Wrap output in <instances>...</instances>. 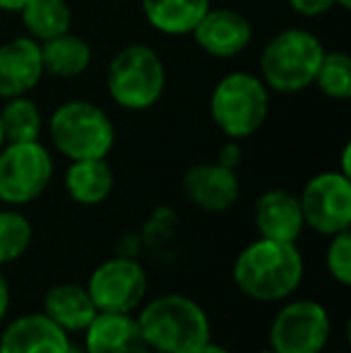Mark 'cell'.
I'll use <instances>...</instances> for the list:
<instances>
[{"label":"cell","instance_id":"9","mask_svg":"<svg viewBox=\"0 0 351 353\" xmlns=\"http://www.w3.org/2000/svg\"><path fill=\"white\" fill-rule=\"evenodd\" d=\"M305 226L320 236L349 231L351 226V181L337 171L318 173L305 183L299 197Z\"/></svg>","mask_w":351,"mask_h":353},{"label":"cell","instance_id":"10","mask_svg":"<svg viewBox=\"0 0 351 353\" xmlns=\"http://www.w3.org/2000/svg\"><path fill=\"white\" fill-rule=\"evenodd\" d=\"M97 312H132L147 293V274L135 257H111L92 272L87 283Z\"/></svg>","mask_w":351,"mask_h":353},{"label":"cell","instance_id":"7","mask_svg":"<svg viewBox=\"0 0 351 353\" xmlns=\"http://www.w3.org/2000/svg\"><path fill=\"white\" fill-rule=\"evenodd\" d=\"M53 159L41 142H8L0 149V202L29 205L48 188Z\"/></svg>","mask_w":351,"mask_h":353},{"label":"cell","instance_id":"25","mask_svg":"<svg viewBox=\"0 0 351 353\" xmlns=\"http://www.w3.org/2000/svg\"><path fill=\"white\" fill-rule=\"evenodd\" d=\"M330 238H332V243H330L328 255H325L328 272L332 274L334 281H339L342 286H349L351 283V233L342 231Z\"/></svg>","mask_w":351,"mask_h":353},{"label":"cell","instance_id":"12","mask_svg":"<svg viewBox=\"0 0 351 353\" xmlns=\"http://www.w3.org/2000/svg\"><path fill=\"white\" fill-rule=\"evenodd\" d=\"M183 192L197 210L221 214L236 205L241 195V183L236 171L221 163H197L183 178Z\"/></svg>","mask_w":351,"mask_h":353},{"label":"cell","instance_id":"14","mask_svg":"<svg viewBox=\"0 0 351 353\" xmlns=\"http://www.w3.org/2000/svg\"><path fill=\"white\" fill-rule=\"evenodd\" d=\"M41 77V43L32 37H17L0 46V97H24Z\"/></svg>","mask_w":351,"mask_h":353},{"label":"cell","instance_id":"28","mask_svg":"<svg viewBox=\"0 0 351 353\" xmlns=\"http://www.w3.org/2000/svg\"><path fill=\"white\" fill-rule=\"evenodd\" d=\"M241 159H243V152H241L239 142L231 140V142H226L224 147L219 149V159H217V163H221V166L236 171V168H239V163H241Z\"/></svg>","mask_w":351,"mask_h":353},{"label":"cell","instance_id":"36","mask_svg":"<svg viewBox=\"0 0 351 353\" xmlns=\"http://www.w3.org/2000/svg\"><path fill=\"white\" fill-rule=\"evenodd\" d=\"M332 353H344V351H332Z\"/></svg>","mask_w":351,"mask_h":353},{"label":"cell","instance_id":"5","mask_svg":"<svg viewBox=\"0 0 351 353\" xmlns=\"http://www.w3.org/2000/svg\"><path fill=\"white\" fill-rule=\"evenodd\" d=\"M48 135L70 161L106 159L116 142V128L101 106L92 101H68L53 111Z\"/></svg>","mask_w":351,"mask_h":353},{"label":"cell","instance_id":"21","mask_svg":"<svg viewBox=\"0 0 351 353\" xmlns=\"http://www.w3.org/2000/svg\"><path fill=\"white\" fill-rule=\"evenodd\" d=\"M19 14L29 37L39 43L70 32L72 24V10L68 0H27Z\"/></svg>","mask_w":351,"mask_h":353},{"label":"cell","instance_id":"33","mask_svg":"<svg viewBox=\"0 0 351 353\" xmlns=\"http://www.w3.org/2000/svg\"><path fill=\"white\" fill-rule=\"evenodd\" d=\"M5 144V132H3V123H0V149H3Z\"/></svg>","mask_w":351,"mask_h":353},{"label":"cell","instance_id":"13","mask_svg":"<svg viewBox=\"0 0 351 353\" xmlns=\"http://www.w3.org/2000/svg\"><path fill=\"white\" fill-rule=\"evenodd\" d=\"M70 336L46 312H29L12 320L0 334V353H68Z\"/></svg>","mask_w":351,"mask_h":353},{"label":"cell","instance_id":"23","mask_svg":"<svg viewBox=\"0 0 351 353\" xmlns=\"http://www.w3.org/2000/svg\"><path fill=\"white\" fill-rule=\"evenodd\" d=\"M32 223L14 210L0 212V267L19 260L32 245Z\"/></svg>","mask_w":351,"mask_h":353},{"label":"cell","instance_id":"34","mask_svg":"<svg viewBox=\"0 0 351 353\" xmlns=\"http://www.w3.org/2000/svg\"><path fill=\"white\" fill-rule=\"evenodd\" d=\"M68 353H87V351H82V349H75V346H70V351Z\"/></svg>","mask_w":351,"mask_h":353},{"label":"cell","instance_id":"11","mask_svg":"<svg viewBox=\"0 0 351 353\" xmlns=\"http://www.w3.org/2000/svg\"><path fill=\"white\" fill-rule=\"evenodd\" d=\"M192 39L205 53L214 58H234L250 46L253 27L248 17L229 8L207 10L197 27L192 29Z\"/></svg>","mask_w":351,"mask_h":353},{"label":"cell","instance_id":"20","mask_svg":"<svg viewBox=\"0 0 351 353\" xmlns=\"http://www.w3.org/2000/svg\"><path fill=\"white\" fill-rule=\"evenodd\" d=\"M92 63V48L82 37L66 32L41 41V65L43 72L58 79H72L82 74Z\"/></svg>","mask_w":351,"mask_h":353},{"label":"cell","instance_id":"1","mask_svg":"<svg viewBox=\"0 0 351 353\" xmlns=\"http://www.w3.org/2000/svg\"><path fill=\"white\" fill-rule=\"evenodd\" d=\"M303 279V257L294 243L258 238L234 262V281L243 296L258 303L289 298Z\"/></svg>","mask_w":351,"mask_h":353},{"label":"cell","instance_id":"15","mask_svg":"<svg viewBox=\"0 0 351 353\" xmlns=\"http://www.w3.org/2000/svg\"><path fill=\"white\" fill-rule=\"evenodd\" d=\"M87 353H150L132 312H97L85 330Z\"/></svg>","mask_w":351,"mask_h":353},{"label":"cell","instance_id":"22","mask_svg":"<svg viewBox=\"0 0 351 353\" xmlns=\"http://www.w3.org/2000/svg\"><path fill=\"white\" fill-rule=\"evenodd\" d=\"M0 123H3L5 142H37L41 135V113L39 106L24 97H12L0 108Z\"/></svg>","mask_w":351,"mask_h":353},{"label":"cell","instance_id":"24","mask_svg":"<svg viewBox=\"0 0 351 353\" xmlns=\"http://www.w3.org/2000/svg\"><path fill=\"white\" fill-rule=\"evenodd\" d=\"M318 89L330 99H337V101H344V99L351 97V58L344 51H325L323 61H320V68L315 72V82Z\"/></svg>","mask_w":351,"mask_h":353},{"label":"cell","instance_id":"32","mask_svg":"<svg viewBox=\"0 0 351 353\" xmlns=\"http://www.w3.org/2000/svg\"><path fill=\"white\" fill-rule=\"evenodd\" d=\"M334 3H337L339 8H344V10H349V8H351V0H334Z\"/></svg>","mask_w":351,"mask_h":353},{"label":"cell","instance_id":"3","mask_svg":"<svg viewBox=\"0 0 351 353\" xmlns=\"http://www.w3.org/2000/svg\"><path fill=\"white\" fill-rule=\"evenodd\" d=\"M325 48L315 34L305 29H284L272 37L260 56V72L267 89L281 94L303 92L315 82V72Z\"/></svg>","mask_w":351,"mask_h":353},{"label":"cell","instance_id":"29","mask_svg":"<svg viewBox=\"0 0 351 353\" xmlns=\"http://www.w3.org/2000/svg\"><path fill=\"white\" fill-rule=\"evenodd\" d=\"M8 307H10V286H8L5 274L0 272V322H3L5 315H8Z\"/></svg>","mask_w":351,"mask_h":353},{"label":"cell","instance_id":"37","mask_svg":"<svg viewBox=\"0 0 351 353\" xmlns=\"http://www.w3.org/2000/svg\"><path fill=\"white\" fill-rule=\"evenodd\" d=\"M150 353H159V351H150Z\"/></svg>","mask_w":351,"mask_h":353},{"label":"cell","instance_id":"31","mask_svg":"<svg viewBox=\"0 0 351 353\" xmlns=\"http://www.w3.org/2000/svg\"><path fill=\"white\" fill-rule=\"evenodd\" d=\"M195 353H231V351H229V349H224V346H219V344H214V341L210 339L207 344H202Z\"/></svg>","mask_w":351,"mask_h":353},{"label":"cell","instance_id":"30","mask_svg":"<svg viewBox=\"0 0 351 353\" xmlns=\"http://www.w3.org/2000/svg\"><path fill=\"white\" fill-rule=\"evenodd\" d=\"M27 5V0H0V10L3 12H19Z\"/></svg>","mask_w":351,"mask_h":353},{"label":"cell","instance_id":"18","mask_svg":"<svg viewBox=\"0 0 351 353\" xmlns=\"http://www.w3.org/2000/svg\"><path fill=\"white\" fill-rule=\"evenodd\" d=\"M207 10H210V0H142V12L147 22L157 32L169 37L192 34Z\"/></svg>","mask_w":351,"mask_h":353},{"label":"cell","instance_id":"6","mask_svg":"<svg viewBox=\"0 0 351 353\" xmlns=\"http://www.w3.org/2000/svg\"><path fill=\"white\" fill-rule=\"evenodd\" d=\"M166 87V70L159 53L142 43L126 46L113 56L106 72V89L111 99L128 111H147L161 99Z\"/></svg>","mask_w":351,"mask_h":353},{"label":"cell","instance_id":"16","mask_svg":"<svg viewBox=\"0 0 351 353\" xmlns=\"http://www.w3.org/2000/svg\"><path fill=\"white\" fill-rule=\"evenodd\" d=\"M255 226L260 231V238L294 243L305 226L299 197L279 188L263 192L255 202Z\"/></svg>","mask_w":351,"mask_h":353},{"label":"cell","instance_id":"19","mask_svg":"<svg viewBox=\"0 0 351 353\" xmlns=\"http://www.w3.org/2000/svg\"><path fill=\"white\" fill-rule=\"evenodd\" d=\"M66 190L77 205H101L113 190V171L106 159H80L66 173Z\"/></svg>","mask_w":351,"mask_h":353},{"label":"cell","instance_id":"35","mask_svg":"<svg viewBox=\"0 0 351 353\" xmlns=\"http://www.w3.org/2000/svg\"><path fill=\"white\" fill-rule=\"evenodd\" d=\"M258 353H277V351H272V349H263V351H258Z\"/></svg>","mask_w":351,"mask_h":353},{"label":"cell","instance_id":"17","mask_svg":"<svg viewBox=\"0 0 351 353\" xmlns=\"http://www.w3.org/2000/svg\"><path fill=\"white\" fill-rule=\"evenodd\" d=\"M43 312L70 334V332L87 330V325L97 315V307H94L92 298H89L87 286L63 281L46 291V296H43Z\"/></svg>","mask_w":351,"mask_h":353},{"label":"cell","instance_id":"26","mask_svg":"<svg viewBox=\"0 0 351 353\" xmlns=\"http://www.w3.org/2000/svg\"><path fill=\"white\" fill-rule=\"evenodd\" d=\"M176 212L171 207H159V210L152 212L150 221L142 228L140 241H145L147 245H164L171 236H174L176 228Z\"/></svg>","mask_w":351,"mask_h":353},{"label":"cell","instance_id":"2","mask_svg":"<svg viewBox=\"0 0 351 353\" xmlns=\"http://www.w3.org/2000/svg\"><path fill=\"white\" fill-rule=\"evenodd\" d=\"M137 325L150 351L195 353L212 339L210 317L192 298L166 293L140 310Z\"/></svg>","mask_w":351,"mask_h":353},{"label":"cell","instance_id":"8","mask_svg":"<svg viewBox=\"0 0 351 353\" xmlns=\"http://www.w3.org/2000/svg\"><path fill=\"white\" fill-rule=\"evenodd\" d=\"M330 339V315L315 301H291L270 325V349L277 353H323Z\"/></svg>","mask_w":351,"mask_h":353},{"label":"cell","instance_id":"4","mask_svg":"<svg viewBox=\"0 0 351 353\" xmlns=\"http://www.w3.org/2000/svg\"><path fill=\"white\" fill-rule=\"evenodd\" d=\"M214 125L231 140H243L263 128L270 113V89L250 72H231L214 87L210 99Z\"/></svg>","mask_w":351,"mask_h":353},{"label":"cell","instance_id":"27","mask_svg":"<svg viewBox=\"0 0 351 353\" xmlns=\"http://www.w3.org/2000/svg\"><path fill=\"white\" fill-rule=\"evenodd\" d=\"M291 10L299 14H303V17H318V14H325L328 10H332L334 0H289Z\"/></svg>","mask_w":351,"mask_h":353}]
</instances>
